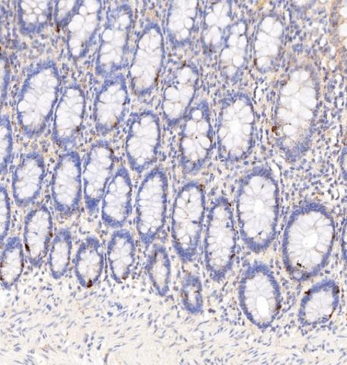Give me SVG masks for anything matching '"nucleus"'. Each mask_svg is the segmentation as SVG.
<instances>
[{
	"label": "nucleus",
	"mask_w": 347,
	"mask_h": 365,
	"mask_svg": "<svg viewBox=\"0 0 347 365\" xmlns=\"http://www.w3.org/2000/svg\"><path fill=\"white\" fill-rule=\"evenodd\" d=\"M133 185L124 168L112 177L101 200V220L112 230H119L128 222L133 212Z\"/></svg>",
	"instance_id": "obj_11"
},
{
	"label": "nucleus",
	"mask_w": 347,
	"mask_h": 365,
	"mask_svg": "<svg viewBox=\"0 0 347 365\" xmlns=\"http://www.w3.org/2000/svg\"><path fill=\"white\" fill-rule=\"evenodd\" d=\"M11 221V205L6 188L0 185V246L5 242Z\"/></svg>",
	"instance_id": "obj_25"
},
{
	"label": "nucleus",
	"mask_w": 347,
	"mask_h": 365,
	"mask_svg": "<svg viewBox=\"0 0 347 365\" xmlns=\"http://www.w3.org/2000/svg\"><path fill=\"white\" fill-rule=\"evenodd\" d=\"M73 266L76 278L81 287L90 289L98 283L105 267V252L96 236H88L80 245Z\"/></svg>",
	"instance_id": "obj_18"
},
{
	"label": "nucleus",
	"mask_w": 347,
	"mask_h": 365,
	"mask_svg": "<svg viewBox=\"0 0 347 365\" xmlns=\"http://www.w3.org/2000/svg\"><path fill=\"white\" fill-rule=\"evenodd\" d=\"M333 216L321 203L301 204L291 215L282 242L284 266L296 281L314 278L325 269L334 246Z\"/></svg>",
	"instance_id": "obj_1"
},
{
	"label": "nucleus",
	"mask_w": 347,
	"mask_h": 365,
	"mask_svg": "<svg viewBox=\"0 0 347 365\" xmlns=\"http://www.w3.org/2000/svg\"><path fill=\"white\" fill-rule=\"evenodd\" d=\"M26 252L21 240L11 237L0 255V284L6 290L18 283L25 269Z\"/></svg>",
	"instance_id": "obj_20"
},
{
	"label": "nucleus",
	"mask_w": 347,
	"mask_h": 365,
	"mask_svg": "<svg viewBox=\"0 0 347 365\" xmlns=\"http://www.w3.org/2000/svg\"><path fill=\"white\" fill-rule=\"evenodd\" d=\"M45 177V161L39 152L21 156L11 178V192L18 207H28L38 200Z\"/></svg>",
	"instance_id": "obj_13"
},
{
	"label": "nucleus",
	"mask_w": 347,
	"mask_h": 365,
	"mask_svg": "<svg viewBox=\"0 0 347 365\" xmlns=\"http://www.w3.org/2000/svg\"><path fill=\"white\" fill-rule=\"evenodd\" d=\"M237 247L232 208L225 197H218L208 212L204 238L205 268L213 281H222L232 269Z\"/></svg>",
	"instance_id": "obj_5"
},
{
	"label": "nucleus",
	"mask_w": 347,
	"mask_h": 365,
	"mask_svg": "<svg viewBox=\"0 0 347 365\" xmlns=\"http://www.w3.org/2000/svg\"><path fill=\"white\" fill-rule=\"evenodd\" d=\"M14 148V130L6 114L0 115V176L4 175L13 159Z\"/></svg>",
	"instance_id": "obj_24"
},
{
	"label": "nucleus",
	"mask_w": 347,
	"mask_h": 365,
	"mask_svg": "<svg viewBox=\"0 0 347 365\" xmlns=\"http://www.w3.org/2000/svg\"><path fill=\"white\" fill-rule=\"evenodd\" d=\"M52 16L49 1H19L17 3V25L25 37H33L48 27Z\"/></svg>",
	"instance_id": "obj_19"
},
{
	"label": "nucleus",
	"mask_w": 347,
	"mask_h": 365,
	"mask_svg": "<svg viewBox=\"0 0 347 365\" xmlns=\"http://www.w3.org/2000/svg\"><path fill=\"white\" fill-rule=\"evenodd\" d=\"M168 179L161 169L149 173L138 187L135 203V230L144 247L153 245L167 222Z\"/></svg>",
	"instance_id": "obj_7"
},
{
	"label": "nucleus",
	"mask_w": 347,
	"mask_h": 365,
	"mask_svg": "<svg viewBox=\"0 0 347 365\" xmlns=\"http://www.w3.org/2000/svg\"><path fill=\"white\" fill-rule=\"evenodd\" d=\"M236 212L242 241L254 253L267 250L275 239L280 216V190L268 174L256 173L241 182Z\"/></svg>",
	"instance_id": "obj_2"
},
{
	"label": "nucleus",
	"mask_w": 347,
	"mask_h": 365,
	"mask_svg": "<svg viewBox=\"0 0 347 365\" xmlns=\"http://www.w3.org/2000/svg\"><path fill=\"white\" fill-rule=\"evenodd\" d=\"M340 302L336 282L322 280L314 285L301 301L298 319L304 327H315L330 321Z\"/></svg>",
	"instance_id": "obj_14"
},
{
	"label": "nucleus",
	"mask_w": 347,
	"mask_h": 365,
	"mask_svg": "<svg viewBox=\"0 0 347 365\" xmlns=\"http://www.w3.org/2000/svg\"><path fill=\"white\" fill-rule=\"evenodd\" d=\"M206 216V195L199 182H187L179 189L171 212V240L178 257L185 264L199 252Z\"/></svg>",
	"instance_id": "obj_4"
},
{
	"label": "nucleus",
	"mask_w": 347,
	"mask_h": 365,
	"mask_svg": "<svg viewBox=\"0 0 347 365\" xmlns=\"http://www.w3.org/2000/svg\"><path fill=\"white\" fill-rule=\"evenodd\" d=\"M210 127L202 109L195 110L183 132L182 140V164L192 173L204 162L210 148Z\"/></svg>",
	"instance_id": "obj_16"
},
{
	"label": "nucleus",
	"mask_w": 347,
	"mask_h": 365,
	"mask_svg": "<svg viewBox=\"0 0 347 365\" xmlns=\"http://www.w3.org/2000/svg\"><path fill=\"white\" fill-rule=\"evenodd\" d=\"M86 103L76 87L68 88L56 108L53 125V140L67 148L73 145L83 123Z\"/></svg>",
	"instance_id": "obj_15"
},
{
	"label": "nucleus",
	"mask_w": 347,
	"mask_h": 365,
	"mask_svg": "<svg viewBox=\"0 0 347 365\" xmlns=\"http://www.w3.org/2000/svg\"><path fill=\"white\" fill-rule=\"evenodd\" d=\"M137 248L133 234L125 228L115 230L107 246V259L112 279L123 283L131 276Z\"/></svg>",
	"instance_id": "obj_17"
},
{
	"label": "nucleus",
	"mask_w": 347,
	"mask_h": 365,
	"mask_svg": "<svg viewBox=\"0 0 347 365\" xmlns=\"http://www.w3.org/2000/svg\"><path fill=\"white\" fill-rule=\"evenodd\" d=\"M51 192L58 213L67 217L78 212L83 199V184L77 153H66L58 160L52 175Z\"/></svg>",
	"instance_id": "obj_8"
},
{
	"label": "nucleus",
	"mask_w": 347,
	"mask_h": 365,
	"mask_svg": "<svg viewBox=\"0 0 347 365\" xmlns=\"http://www.w3.org/2000/svg\"><path fill=\"white\" fill-rule=\"evenodd\" d=\"M59 86V76L51 62L42 63L27 74L16 106L17 123L26 138L36 139L47 129Z\"/></svg>",
	"instance_id": "obj_3"
},
{
	"label": "nucleus",
	"mask_w": 347,
	"mask_h": 365,
	"mask_svg": "<svg viewBox=\"0 0 347 365\" xmlns=\"http://www.w3.org/2000/svg\"><path fill=\"white\" fill-rule=\"evenodd\" d=\"M160 144L159 123L152 113H143L132 122L126 153L137 173H142L157 158Z\"/></svg>",
	"instance_id": "obj_10"
},
{
	"label": "nucleus",
	"mask_w": 347,
	"mask_h": 365,
	"mask_svg": "<svg viewBox=\"0 0 347 365\" xmlns=\"http://www.w3.org/2000/svg\"><path fill=\"white\" fill-rule=\"evenodd\" d=\"M53 227L51 211L45 204L33 207L26 216L23 246L29 264L34 268H41L48 255Z\"/></svg>",
	"instance_id": "obj_12"
},
{
	"label": "nucleus",
	"mask_w": 347,
	"mask_h": 365,
	"mask_svg": "<svg viewBox=\"0 0 347 365\" xmlns=\"http://www.w3.org/2000/svg\"><path fill=\"white\" fill-rule=\"evenodd\" d=\"M180 294L185 311L192 315H198L203 312V287L199 276L195 274L185 276L182 281Z\"/></svg>",
	"instance_id": "obj_23"
},
{
	"label": "nucleus",
	"mask_w": 347,
	"mask_h": 365,
	"mask_svg": "<svg viewBox=\"0 0 347 365\" xmlns=\"http://www.w3.org/2000/svg\"><path fill=\"white\" fill-rule=\"evenodd\" d=\"M113 170V157L108 144L100 143L92 147L83 173V198L88 214L98 212Z\"/></svg>",
	"instance_id": "obj_9"
},
{
	"label": "nucleus",
	"mask_w": 347,
	"mask_h": 365,
	"mask_svg": "<svg viewBox=\"0 0 347 365\" xmlns=\"http://www.w3.org/2000/svg\"><path fill=\"white\" fill-rule=\"evenodd\" d=\"M75 3H59L55 10V19L58 25L62 26L68 20L75 8Z\"/></svg>",
	"instance_id": "obj_27"
},
{
	"label": "nucleus",
	"mask_w": 347,
	"mask_h": 365,
	"mask_svg": "<svg viewBox=\"0 0 347 365\" xmlns=\"http://www.w3.org/2000/svg\"><path fill=\"white\" fill-rule=\"evenodd\" d=\"M73 247V238L71 230L61 228L52 239L48 251V267L52 278L63 279L71 267Z\"/></svg>",
	"instance_id": "obj_22"
},
{
	"label": "nucleus",
	"mask_w": 347,
	"mask_h": 365,
	"mask_svg": "<svg viewBox=\"0 0 347 365\" xmlns=\"http://www.w3.org/2000/svg\"><path fill=\"white\" fill-rule=\"evenodd\" d=\"M281 300L279 283L271 269L262 262L251 264L239 285L240 307L251 324L269 328L279 314Z\"/></svg>",
	"instance_id": "obj_6"
},
{
	"label": "nucleus",
	"mask_w": 347,
	"mask_h": 365,
	"mask_svg": "<svg viewBox=\"0 0 347 365\" xmlns=\"http://www.w3.org/2000/svg\"><path fill=\"white\" fill-rule=\"evenodd\" d=\"M145 271L156 293L165 298L170 290L172 262L164 245H153L146 259Z\"/></svg>",
	"instance_id": "obj_21"
},
{
	"label": "nucleus",
	"mask_w": 347,
	"mask_h": 365,
	"mask_svg": "<svg viewBox=\"0 0 347 365\" xmlns=\"http://www.w3.org/2000/svg\"><path fill=\"white\" fill-rule=\"evenodd\" d=\"M11 68L7 56L0 53V110L7 98L10 84Z\"/></svg>",
	"instance_id": "obj_26"
}]
</instances>
